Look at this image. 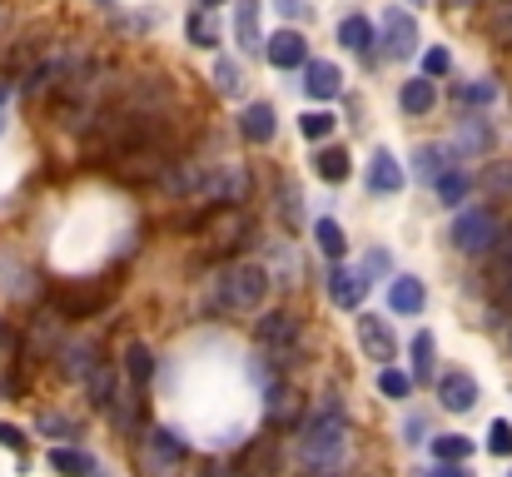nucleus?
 I'll list each match as a JSON object with an SVG mask.
<instances>
[{
	"mask_svg": "<svg viewBox=\"0 0 512 477\" xmlns=\"http://www.w3.org/2000/svg\"><path fill=\"white\" fill-rule=\"evenodd\" d=\"M40 433H60V438H80V423L65 418V413H45L40 418Z\"/></svg>",
	"mask_w": 512,
	"mask_h": 477,
	"instance_id": "42",
	"label": "nucleus"
},
{
	"mask_svg": "<svg viewBox=\"0 0 512 477\" xmlns=\"http://www.w3.org/2000/svg\"><path fill=\"white\" fill-rule=\"evenodd\" d=\"M508 477H512V473H508Z\"/></svg>",
	"mask_w": 512,
	"mask_h": 477,
	"instance_id": "58",
	"label": "nucleus"
},
{
	"mask_svg": "<svg viewBox=\"0 0 512 477\" xmlns=\"http://www.w3.org/2000/svg\"><path fill=\"white\" fill-rule=\"evenodd\" d=\"M358 343H363V353H368L373 363H383V368L398 358V338H393V328H388L378 314L358 318Z\"/></svg>",
	"mask_w": 512,
	"mask_h": 477,
	"instance_id": "7",
	"label": "nucleus"
},
{
	"mask_svg": "<svg viewBox=\"0 0 512 477\" xmlns=\"http://www.w3.org/2000/svg\"><path fill=\"white\" fill-rule=\"evenodd\" d=\"M433 458H438L443 468H463V463L473 458V443H468L463 433H438V438H433Z\"/></svg>",
	"mask_w": 512,
	"mask_h": 477,
	"instance_id": "23",
	"label": "nucleus"
},
{
	"mask_svg": "<svg viewBox=\"0 0 512 477\" xmlns=\"http://www.w3.org/2000/svg\"><path fill=\"white\" fill-rule=\"evenodd\" d=\"M423 304H428L423 279H413V274H393V284H388V309H393V314H423Z\"/></svg>",
	"mask_w": 512,
	"mask_h": 477,
	"instance_id": "16",
	"label": "nucleus"
},
{
	"mask_svg": "<svg viewBox=\"0 0 512 477\" xmlns=\"http://www.w3.org/2000/svg\"><path fill=\"white\" fill-rule=\"evenodd\" d=\"M95 5H105V10H110V5H115V0H95Z\"/></svg>",
	"mask_w": 512,
	"mask_h": 477,
	"instance_id": "53",
	"label": "nucleus"
},
{
	"mask_svg": "<svg viewBox=\"0 0 512 477\" xmlns=\"http://www.w3.org/2000/svg\"><path fill=\"white\" fill-rule=\"evenodd\" d=\"M85 388H90V408H95V413H110L115 398H120V393H115V368H100Z\"/></svg>",
	"mask_w": 512,
	"mask_h": 477,
	"instance_id": "28",
	"label": "nucleus"
},
{
	"mask_svg": "<svg viewBox=\"0 0 512 477\" xmlns=\"http://www.w3.org/2000/svg\"><path fill=\"white\" fill-rule=\"evenodd\" d=\"M498 294L512 299V259H498Z\"/></svg>",
	"mask_w": 512,
	"mask_h": 477,
	"instance_id": "47",
	"label": "nucleus"
},
{
	"mask_svg": "<svg viewBox=\"0 0 512 477\" xmlns=\"http://www.w3.org/2000/svg\"><path fill=\"white\" fill-rule=\"evenodd\" d=\"M100 368H105V363H100V348H95L90 338H70V343L60 348V373H65V378H80V383H90Z\"/></svg>",
	"mask_w": 512,
	"mask_h": 477,
	"instance_id": "12",
	"label": "nucleus"
},
{
	"mask_svg": "<svg viewBox=\"0 0 512 477\" xmlns=\"http://www.w3.org/2000/svg\"><path fill=\"white\" fill-rule=\"evenodd\" d=\"M463 100H468V105H493V100H498V85H493V80H478V85L463 90Z\"/></svg>",
	"mask_w": 512,
	"mask_h": 477,
	"instance_id": "43",
	"label": "nucleus"
},
{
	"mask_svg": "<svg viewBox=\"0 0 512 477\" xmlns=\"http://www.w3.org/2000/svg\"><path fill=\"white\" fill-rule=\"evenodd\" d=\"M145 448H150V468L155 477H170L179 463H184V438L170 433V428H155L150 438H145Z\"/></svg>",
	"mask_w": 512,
	"mask_h": 477,
	"instance_id": "13",
	"label": "nucleus"
},
{
	"mask_svg": "<svg viewBox=\"0 0 512 477\" xmlns=\"http://www.w3.org/2000/svg\"><path fill=\"white\" fill-rule=\"evenodd\" d=\"M244 239H249V214H244V209H214V214L204 219V244H209V254H234Z\"/></svg>",
	"mask_w": 512,
	"mask_h": 477,
	"instance_id": "5",
	"label": "nucleus"
},
{
	"mask_svg": "<svg viewBox=\"0 0 512 477\" xmlns=\"http://www.w3.org/2000/svg\"><path fill=\"white\" fill-rule=\"evenodd\" d=\"M413 5H418V0H413Z\"/></svg>",
	"mask_w": 512,
	"mask_h": 477,
	"instance_id": "57",
	"label": "nucleus"
},
{
	"mask_svg": "<svg viewBox=\"0 0 512 477\" xmlns=\"http://www.w3.org/2000/svg\"><path fill=\"white\" fill-rule=\"evenodd\" d=\"M0 343H5V323H0Z\"/></svg>",
	"mask_w": 512,
	"mask_h": 477,
	"instance_id": "55",
	"label": "nucleus"
},
{
	"mask_svg": "<svg viewBox=\"0 0 512 477\" xmlns=\"http://www.w3.org/2000/svg\"><path fill=\"white\" fill-rule=\"evenodd\" d=\"M413 383H418V378L403 373V368H383V373H378V393H383V398H413Z\"/></svg>",
	"mask_w": 512,
	"mask_h": 477,
	"instance_id": "33",
	"label": "nucleus"
},
{
	"mask_svg": "<svg viewBox=\"0 0 512 477\" xmlns=\"http://www.w3.org/2000/svg\"><path fill=\"white\" fill-rule=\"evenodd\" d=\"M339 40L348 45V50H358V55L368 60V45L378 40V30L368 25V15H343V20H339Z\"/></svg>",
	"mask_w": 512,
	"mask_h": 477,
	"instance_id": "21",
	"label": "nucleus"
},
{
	"mask_svg": "<svg viewBox=\"0 0 512 477\" xmlns=\"http://www.w3.org/2000/svg\"><path fill=\"white\" fill-rule=\"evenodd\" d=\"M279 10H284V15H294V20H299V15H304V0H279Z\"/></svg>",
	"mask_w": 512,
	"mask_h": 477,
	"instance_id": "49",
	"label": "nucleus"
},
{
	"mask_svg": "<svg viewBox=\"0 0 512 477\" xmlns=\"http://www.w3.org/2000/svg\"><path fill=\"white\" fill-rule=\"evenodd\" d=\"M433 477H468V468H438Z\"/></svg>",
	"mask_w": 512,
	"mask_h": 477,
	"instance_id": "50",
	"label": "nucleus"
},
{
	"mask_svg": "<svg viewBox=\"0 0 512 477\" xmlns=\"http://www.w3.org/2000/svg\"><path fill=\"white\" fill-rule=\"evenodd\" d=\"M239 135H244L249 145H269V140H274V105H264V100L244 105V110H239Z\"/></svg>",
	"mask_w": 512,
	"mask_h": 477,
	"instance_id": "15",
	"label": "nucleus"
},
{
	"mask_svg": "<svg viewBox=\"0 0 512 477\" xmlns=\"http://www.w3.org/2000/svg\"><path fill=\"white\" fill-rule=\"evenodd\" d=\"M264 294H269V274L259 264H229L214 279V309L219 314H234V318L254 314L264 304Z\"/></svg>",
	"mask_w": 512,
	"mask_h": 477,
	"instance_id": "2",
	"label": "nucleus"
},
{
	"mask_svg": "<svg viewBox=\"0 0 512 477\" xmlns=\"http://www.w3.org/2000/svg\"><path fill=\"white\" fill-rule=\"evenodd\" d=\"M393 269V259H388V249H368L363 254V264H358V274H363V284H373L378 274H388Z\"/></svg>",
	"mask_w": 512,
	"mask_h": 477,
	"instance_id": "39",
	"label": "nucleus"
},
{
	"mask_svg": "<svg viewBox=\"0 0 512 477\" xmlns=\"http://www.w3.org/2000/svg\"><path fill=\"white\" fill-rule=\"evenodd\" d=\"M413 174H423V179L438 184V179L448 174V169H443V145H418V150H413Z\"/></svg>",
	"mask_w": 512,
	"mask_h": 477,
	"instance_id": "31",
	"label": "nucleus"
},
{
	"mask_svg": "<svg viewBox=\"0 0 512 477\" xmlns=\"http://www.w3.org/2000/svg\"><path fill=\"white\" fill-rule=\"evenodd\" d=\"M433 373V333H418L413 338V378H428Z\"/></svg>",
	"mask_w": 512,
	"mask_h": 477,
	"instance_id": "37",
	"label": "nucleus"
},
{
	"mask_svg": "<svg viewBox=\"0 0 512 477\" xmlns=\"http://www.w3.org/2000/svg\"><path fill=\"white\" fill-rule=\"evenodd\" d=\"M264 55H269V65L274 70H299V65H309V40L299 35V30H279V35H269V45H264Z\"/></svg>",
	"mask_w": 512,
	"mask_h": 477,
	"instance_id": "11",
	"label": "nucleus"
},
{
	"mask_svg": "<svg viewBox=\"0 0 512 477\" xmlns=\"http://www.w3.org/2000/svg\"><path fill=\"white\" fill-rule=\"evenodd\" d=\"M448 70H453V55H448L443 45H433V50L423 55V75H428V80H438V75H448Z\"/></svg>",
	"mask_w": 512,
	"mask_h": 477,
	"instance_id": "41",
	"label": "nucleus"
},
{
	"mask_svg": "<svg viewBox=\"0 0 512 477\" xmlns=\"http://www.w3.org/2000/svg\"><path fill=\"white\" fill-rule=\"evenodd\" d=\"M105 299H110V294H105V289H90V284H65V289L50 294V304H55L60 318H90Z\"/></svg>",
	"mask_w": 512,
	"mask_h": 477,
	"instance_id": "10",
	"label": "nucleus"
},
{
	"mask_svg": "<svg viewBox=\"0 0 512 477\" xmlns=\"http://www.w3.org/2000/svg\"><path fill=\"white\" fill-rule=\"evenodd\" d=\"M493 30L503 35V45H512V0H503V10L493 15Z\"/></svg>",
	"mask_w": 512,
	"mask_h": 477,
	"instance_id": "45",
	"label": "nucleus"
},
{
	"mask_svg": "<svg viewBox=\"0 0 512 477\" xmlns=\"http://www.w3.org/2000/svg\"><path fill=\"white\" fill-rule=\"evenodd\" d=\"M199 5H204V10H214V5H224V0H199Z\"/></svg>",
	"mask_w": 512,
	"mask_h": 477,
	"instance_id": "52",
	"label": "nucleus"
},
{
	"mask_svg": "<svg viewBox=\"0 0 512 477\" xmlns=\"http://www.w3.org/2000/svg\"><path fill=\"white\" fill-rule=\"evenodd\" d=\"M304 90H309L314 100H334L343 90V70L329 65V60H309V65H304Z\"/></svg>",
	"mask_w": 512,
	"mask_h": 477,
	"instance_id": "17",
	"label": "nucleus"
},
{
	"mask_svg": "<svg viewBox=\"0 0 512 477\" xmlns=\"http://www.w3.org/2000/svg\"><path fill=\"white\" fill-rule=\"evenodd\" d=\"M299 418H304V398L294 388H274L269 393V423L284 428V423H299Z\"/></svg>",
	"mask_w": 512,
	"mask_h": 477,
	"instance_id": "22",
	"label": "nucleus"
},
{
	"mask_svg": "<svg viewBox=\"0 0 512 477\" xmlns=\"http://www.w3.org/2000/svg\"><path fill=\"white\" fill-rule=\"evenodd\" d=\"M398 105H403L408 115H428V110L438 105V90H433V80H428V75L408 80V85L398 90Z\"/></svg>",
	"mask_w": 512,
	"mask_h": 477,
	"instance_id": "20",
	"label": "nucleus"
},
{
	"mask_svg": "<svg viewBox=\"0 0 512 477\" xmlns=\"http://www.w3.org/2000/svg\"><path fill=\"white\" fill-rule=\"evenodd\" d=\"M363 274L358 269H348V264H334L329 269V299L339 304V309H358V299H363Z\"/></svg>",
	"mask_w": 512,
	"mask_h": 477,
	"instance_id": "18",
	"label": "nucleus"
},
{
	"mask_svg": "<svg viewBox=\"0 0 512 477\" xmlns=\"http://www.w3.org/2000/svg\"><path fill=\"white\" fill-rule=\"evenodd\" d=\"M239 468H244V477H274V468H279L274 438H254V448H244Z\"/></svg>",
	"mask_w": 512,
	"mask_h": 477,
	"instance_id": "19",
	"label": "nucleus"
},
{
	"mask_svg": "<svg viewBox=\"0 0 512 477\" xmlns=\"http://www.w3.org/2000/svg\"><path fill=\"white\" fill-rule=\"evenodd\" d=\"M488 453H498V458H512V423H508V418H498V423L488 428Z\"/></svg>",
	"mask_w": 512,
	"mask_h": 477,
	"instance_id": "40",
	"label": "nucleus"
},
{
	"mask_svg": "<svg viewBox=\"0 0 512 477\" xmlns=\"http://www.w3.org/2000/svg\"><path fill=\"white\" fill-rule=\"evenodd\" d=\"M0 448H10V453H20V448H25V433H20L15 423H0Z\"/></svg>",
	"mask_w": 512,
	"mask_h": 477,
	"instance_id": "46",
	"label": "nucleus"
},
{
	"mask_svg": "<svg viewBox=\"0 0 512 477\" xmlns=\"http://www.w3.org/2000/svg\"><path fill=\"white\" fill-rule=\"evenodd\" d=\"M334 125H339V120H334L329 110H309V115L299 120V130H304V140H329V135H334Z\"/></svg>",
	"mask_w": 512,
	"mask_h": 477,
	"instance_id": "35",
	"label": "nucleus"
},
{
	"mask_svg": "<svg viewBox=\"0 0 512 477\" xmlns=\"http://www.w3.org/2000/svg\"><path fill=\"white\" fill-rule=\"evenodd\" d=\"M453 249H463V254H488V249H498V239H503V224H498V214L493 209H463L458 219H453Z\"/></svg>",
	"mask_w": 512,
	"mask_h": 477,
	"instance_id": "4",
	"label": "nucleus"
},
{
	"mask_svg": "<svg viewBox=\"0 0 512 477\" xmlns=\"http://www.w3.org/2000/svg\"><path fill=\"white\" fill-rule=\"evenodd\" d=\"M254 338H259L264 348L284 353L289 343H299V314H289V309H269V314H259V323H254Z\"/></svg>",
	"mask_w": 512,
	"mask_h": 477,
	"instance_id": "8",
	"label": "nucleus"
},
{
	"mask_svg": "<svg viewBox=\"0 0 512 477\" xmlns=\"http://www.w3.org/2000/svg\"><path fill=\"white\" fill-rule=\"evenodd\" d=\"M50 468L65 477H95V463L85 453H75V448H50Z\"/></svg>",
	"mask_w": 512,
	"mask_h": 477,
	"instance_id": "29",
	"label": "nucleus"
},
{
	"mask_svg": "<svg viewBox=\"0 0 512 477\" xmlns=\"http://www.w3.org/2000/svg\"><path fill=\"white\" fill-rule=\"evenodd\" d=\"M458 145H463L468 155H488V150H493V125H488L483 115L463 120V130H458Z\"/></svg>",
	"mask_w": 512,
	"mask_h": 477,
	"instance_id": "26",
	"label": "nucleus"
},
{
	"mask_svg": "<svg viewBox=\"0 0 512 477\" xmlns=\"http://www.w3.org/2000/svg\"><path fill=\"white\" fill-rule=\"evenodd\" d=\"M314 239H319V249H324V259H329V264H343L348 239H343V229L334 224V219H314Z\"/></svg>",
	"mask_w": 512,
	"mask_h": 477,
	"instance_id": "27",
	"label": "nucleus"
},
{
	"mask_svg": "<svg viewBox=\"0 0 512 477\" xmlns=\"http://www.w3.org/2000/svg\"><path fill=\"white\" fill-rule=\"evenodd\" d=\"M234 35H239V45H244V50H259V45H269V40L259 35V0H239Z\"/></svg>",
	"mask_w": 512,
	"mask_h": 477,
	"instance_id": "25",
	"label": "nucleus"
},
{
	"mask_svg": "<svg viewBox=\"0 0 512 477\" xmlns=\"http://www.w3.org/2000/svg\"><path fill=\"white\" fill-rule=\"evenodd\" d=\"M0 130H5V120H0Z\"/></svg>",
	"mask_w": 512,
	"mask_h": 477,
	"instance_id": "56",
	"label": "nucleus"
},
{
	"mask_svg": "<svg viewBox=\"0 0 512 477\" xmlns=\"http://www.w3.org/2000/svg\"><path fill=\"white\" fill-rule=\"evenodd\" d=\"M438 403H443L448 413H468V408L478 403V378H473L468 368H448V373L438 378Z\"/></svg>",
	"mask_w": 512,
	"mask_h": 477,
	"instance_id": "9",
	"label": "nucleus"
},
{
	"mask_svg": "<svg viewBox=\"0 0 512 477\" xmlns=\"http://www.w3.org/2000/svg\"><path fill=\"white\" fill-rule=\"evenodd\" d=\"M423 433H428V423H423V418L413 413V418L403 423V438H408V443H423Z\"/></svg>",
	"mask_w": 512,
	"mask_h": 477,
	"instance_id": "48",
	"label": "nucleus"
},
{
	"mask_svg": "<svg viewBox=\"0 0 512 477\" xmlns=\"http://www.w3.org/2000/svg\"><path fill=\"white\" fill-rule=\"evenodd\" d=\"M5 90H10V85H0V100H5Z\"/></svg>",
	"mask_w": 512,
	"mask_h": 477,
	"instance_id": "54",
	"label": "nucleus"
},
{
	"mask_svg": "<svg viewBox=\"0 0 512 477\" xmlns=\"http://www.w3.org/2000/svg\"><path fill=\"white\" fill-rule=\"evenodd\" d=\"M125 373H130L135 383H150L155 358H150V348H145V343H130V353H125Z\"/></svg>",
	"mask_w": 512,
	"mask_h": 477,
	"instance_id": "34",
	"label": "nucleus"
},
{
	"mask_svg": "<svg viewBox=\"0 0 512 477\" xmlns=\"http://www.w3.org/2000/svg\"><path fill=\"white\" fill-rule=\"evenodd\" d=\"M468 189H473V179H468L463 169H448V174L438 179V199H443V204H453V209L468 199Z\"/></svg>",
	"mask_w": 512,
	"mask_h": 477,
	"instance_id": "32",
	"label": "nucleus"
},
{
	"mask_svg": "<svg viewBox=\"0 0 512 477\" xmlns=\"http://www.w3.org/2000/svg\"><path fill=\"white\" fill-rule=\"evenodd\" d=\"M249 189H254L249 169H244V164H234V159H224V164H214V169L204 174L199 199H204V204H214V209H244V204H249Z\"/></svg>",
	"mask_w": 512,
	"mask_h": 477,
	"instance_id": "3",
	"label": "nucleus"
},
{
	"mask_svg": "<svg viewBox=\"0 0 512 477\" xmlns=\"http://www.w3.org/2000/svg\"><path fill=\"white\" fill-rule=\"evenodd\" d=\"M443 5H453V10H463V5H478V0H443Z\"/></svg>",
	"mask_w": 512,
	"mask_h": 477,
	"instance_id": "51",
	"label": "nucleus"
},
{
	"mask_svg": "<svg viewBox=\"0 0 512 477\" xmlns=\"http://www.w3.org/2000/svg\"><path fill=\"white\" fill-rule=\"evenodd\" d=\"M189 45H199V50H214L219 45V25H214V15L209 10H199V15H189Z\"/></svg>",
	"mask_w": 512,
	"mask_h": 477,
	"instance_id": "30",
	"label": "nucleus"
},
{
	"mask_svg": "<svg viewBox=\"0 0 512 477\" xmlns=\"http://www.w3.org/2000/svg\"><path fill=\"white\" fill-rule=\"evenodd\" d=\"M368 189L373 194H398L403 189V164L393 159V150H373V159H368Z\"/></svg>",
	"mask_w": 512,
	"mask_h": 477,
	"instance_id": "14",
	"label": "nucleus"
},
{
	"mask_svg": "<svg viewBox=\"0 0 512 477\" xmlns=\"http://www.w3.org/2000/svg\"><path fill=\"white\" fill-rule=\"evenodd\" d=\"M239 85H244L239 65H234V60H219V65H214V90H219V95H239Z\"/></svg>",
	"mask_w": 512,
	"mask_h": 477,
	"instance_id": "36",
	"label": "nucleus"
},
{
	"mask_svg": "<svg viewBox=\"0 0 512 477\" xmlns=\"http://www.w3.org/2000/svg\"><path fill=\"white\" fill-rule=\"evenodd\" d=\"M488 189L512 194V164H493V169H488Z\"/></svg>",
	"mask_w": 512,
	"mask_h": 477,
	"instance_id": "44",
	"label": "nucleus"
},
{
	"mask_svg": "<svg viewBox=\"0 0 512 477\" xmlns=\"http://www.w3.org/2000/svg\"><path fill=\"white\" fill-rule=\"evenodd\" d=\"M348 169H353V164H348V150H343V145H329V150L314 155V174H319L324 184H343Z\"/></svg>",
	"mask_w": 512,
	"mask_h": 477,
	"instance_id": "24",
	"label": "nucleus"
},
{
	"mask_svg": "<svg viewBox=\"0 0 512 477\" xmlns=\"http://www.w3.org/2000/svg\"><path fill=\"white\" fill-rule=\"evenodd\" d=\"M343 448H348V428H343V413H314L304 423V438H299V458L309 473H334L343 463Z\"/></svg>",
	"mask_w": 512,
	"mask_h": 477,
	"instance_id": "1",
	"label": "nucleus"
},
{
	"mask_svg": "<svg viewBox=\"0 0 512 477\" xmlns=\"http://www.w3.org/2000/svg\"><path fill=\"white\" fill-rule=\"evenodd\" d=\"M279 214H284L289 224H299V219H304V194H299L294 184H279Z\"/></svg>",
	"mask_w": 512,
	"mask_h": 477,
	"instance_id": "38",
	"label": "nucleus"
},
{
	"mask_svg": "<svg viewBox=\"0 0 512 477\" xmlns=\"http://www.w3.org/2000/svg\"><path fill=\"white\" fill-rule=\"evenodd\" d=\"M378 30H383V50H388L393 60H408V55L418 50V20H413L403 5H393Z\"/></svg>",
	"mask_w": 512,
	"mask_h": 477,
	"instance_id": "6",
	"label": "nucleus"
}]
</instances>
